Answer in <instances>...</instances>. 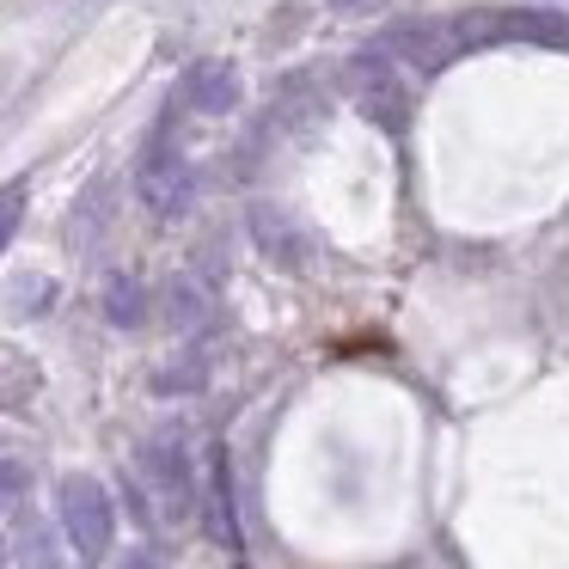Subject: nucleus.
Segmentation results:
<instances>
[{"instance_id": "423d86ee", "label": "nucleus", "mask_w": 569, "mask_h": 569, "mask_svg": "<svg viewBox=\"0 0 569 569\" xmlns=\"http://www.w3.org/2000/svg\"><path fill=\"white\" fill-rule=\"evenodd\" d=\"M184 104L197 117H227L239 104V68L227 62H197L184 74Z\"/></svg>"}, {"instance_id": "1a4fd4ad", "label": "nucleus", "mask_w": 569, "mask_h": 569, "mask_svg": "<svg viewBox=\"0 0 569 569\" xmlns=\"http://www.w3.org/2000/svg\"><path fill=\"white\" fill-rule=\"evenodd\" d=\"M202 312H209V300L190 282H172V325H202Z\"/></svg>"}, {"instance_id": "9b49d317", "label": "nucleus", "mask_w": 569, "mask_h": 569, "mask_svg": "<svg viewBox=\"0 0 569 569\" xmlns=\"http://www.w3.org/2000/svg\"><path fill=\"white\" fill-rule=\"evenodd\" d=\"M19 227V190H7V214H0V233H13Z\"/></svg>"}, {"instance_id": "0eeeda50", "label": "nucleus", "mask_w": 569, "mask_h": 569, "mask_svg": "<svg viewBox=\"0 0 569 569\" xmlns=\"http://www.w3.org/2000/svg\"><path fill=\"white\" fill-rule=\"evenodd\" d=\"M104 312H111V325H148V288L141 282H129V276H117L111 288H104Z\"/></svg>"}, {"instance_id": "f03ea898", "label": "nucleus", "mask_w": 569, "mask_h": 569, "mask_svg": "<svg viewBox=\"0 0 569 569\" xmlns=\"http://www.w3.org/2000/svg\"><path fill=\"white\" fill-rule=\"evenodd\" d=\"M386 50L405 56L410 68H422V74H435V68H447L466 43H459V26L453 19H410V26H392L386 31Z\"/></svg>"}, {"instance_id": "39448f33", "label": "nucleus", "mask_w": 569, "mask_h": 569, "mask_svg": "<svg viewBox=\"0 0 569 569\" xmlns=\"http://www.w3.org/2000/svg\"><path fill=\"white\" fill-rule=\"evenodd\" d=\"M356 74H361V117H368V123H380L386 136H405V123H410L405 87H398L380 62H373V74H368V62H356Z\"/></svg>"}, {"instance_id": "20e7f679", "label": "nucleus", "mask_w": 569, "mask_h": 569, "mask_svg": "<svg viewBox=\"0 0 569 569\" xmlns=\"http://www.w3.org/2000/svg\"><path fill=\"white\" fill-rule=\"evenodd\" d=\"M136 190H141V202H148L153 214H178V209H184V202H190V166L178 160V148L153 141V148L141 153Z\"/></svg>"}, {"instance_id": "f257e3e1", "label": "nucleus", "mask_w": 569, "mask_h": 569, "mask_svg": "<svg viewBox=\"0 0 569 569\" xmlns=\"http://www.w3.org/2000/svg\"><path fill=\"white\" fill-rule=\"evenodd\" d=\"M62 527L74 539L80 557H99L111 545L117 520H111V496H104L99 478H68L62 483Z\"/></svg>"}, {"instance_id": "7ed1b4c3", "label": "nucleus", "mask_w": 569, "mask_h": 569, "mask_svg": "<svg viewBox=\"0 0 569 569\" xmlns=\"http://www.w3.org/2000/svg\"><path fill=\"white\" fill-rule=\"evenodd\" d=\"M141 471H148L153 496H160V508H166L172 520H184L190 508H197V478H190L184 447H172V441H148V447H141Z\"/></svg>"}, {"instance_id": "9d476101", "label": "nucleus", "mask_w": 569, "mask_h": 569, "mask_svg": "<svg viewBox=\"0 0 569 569\" xmlns=\"http://www.w3.org/2000/svg\"><path fill=\"white\" fill-rule=\"evenodd\" d=\"M337 13H349V19H361V13H373V7H386V0H331Z\"/></svg>"}, {"instance_id": "6e6552de", "label": "nucleus", "mask_w": 569, "mask_h": 569, "mask_svg": "<svg viewBox=\"0 0 569 569\" xmlns=\"http://www.w3.org/2000/svg\"><path fill=\"white\" fill-rule=\"evenodd\" d=\"M258 246H263V258H282V263H300V246H295V227L282 221V214H270V209H258Z\"/></svg>"}, {"instance_id": "f8f14e48", "label": "nucleus", "mask_w": 569, "mask_h": 569, "mask_svg": "<svg viewBox=\"0 0 569 569\" xmlns=\"http://www.w3.org/2000/svg\"><path fill=\"white\" fill-rule=\"evenodd\" d=\"M123 569H160V563H153V557H141V551H136V557H123Z\"/></svg>"}]
</instances>
